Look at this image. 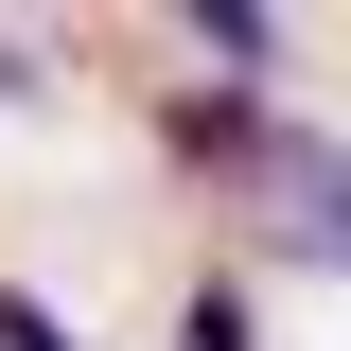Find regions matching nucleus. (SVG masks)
I'll return each instance as SVG.
<instances>
[{"mask_svg": "<svg viewBox=\"0 0 351 351\" xmlns=\"http://www.w3.org/2000/svg\"><path fill=\"white\" fill-rule=\"evenodd\" d=\"M299 141H316V106H281V88H211V71L158 88V158H176V176H211L228 211H263Z\"/></svg>", "mask_w": 351, "mask_h": 351, "instance_id": "f257e3e1", "label": "nucleus"}, {"mask_svg": "<svg viewBox=\"0 0 351 351\" xmlns=\"http://www.w3.org/2000/svg\"><path fill=\"white\" fill-rule=\"evenodd\" d=\"M0 351H88V334H53V299H18V281H0Z\"/></svg>", "mask_w": 351, "mask_h": 351, "instance_id": "7ed1b4c3", "label": "nucleus"}, {"mask_svg": "<svg viewBox=\"0 0 351 351\" xmlns=\"http://www.w3.org/2000/svg\"><path fill=\"white\" fill-rule=\"evenodd\" d=\"M176 351H263V281L246 263H211V281L176 299Z\"/></svg>", "mask_w": 351, "mask_h": 351, "instance_id": "f03ea898", "label": "nucleus"}, {"mask_svg": "<svg viewBox=\"0 0 351 351\" xmlns=\"http://www.w3.org/2000/svg\"><path fill=\"white\" fill-rule=\"evenodd\" d=\"M36 88H53V71H36V36H0V106H36Z\"/></svg>", "mask_w": 351, "mask_h": 351, "instance_id": "20e7f679", "label": "nucleus"}]
</instances>
